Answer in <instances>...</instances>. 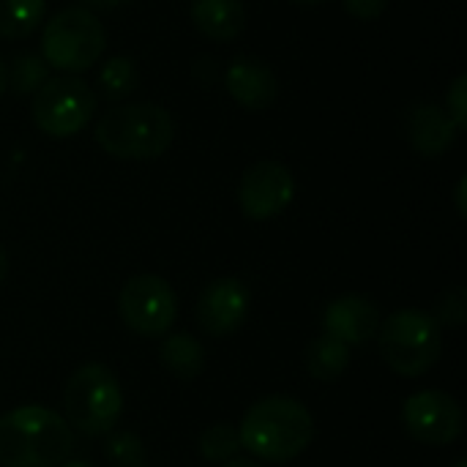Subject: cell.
<instances>
[{
    "label": "cell",
    "instance_id": "6da1fadb",
    "mask_svg": "<svg viewBox=\"0 0 467 467\" xmlns=\"http://www.w3.org/2000/svg\"><path fill=\"white\" fill-rule=\"evenodd\" d=\"M315 435V416L293 397H265L254 402L238 427L241 449L276 465L301 457Z\"/></svg>",
    "mask_w": 467,
    "mask_h": 467
},
{
    "label": "cell",
    "instance_id": "7a4b0ae2",
    "mask_svg": "<svg viewBox=\"0 0 467 467\" xmlns=\"http://www.w3.org/2000/svg\"><path fill=\"white\" fill-rule=\"evenodd\" d=\"M74 446V430L49 408L22 405L0 416V467H57Z\"/></svg>",
    "mask_w": 467,
    "mask_h": 467
},
{
    "label": "cell",
    "instance_id": "3957f363",
    "mask_svg": "<svg viewBox=\"0 0 467 467\" xmlns=\"http://www.w3.org/2000/svg\"><path fill=\"white\" fill-rule=\"evenodd\" d=\"M175 123L170 112L153 101H134L109 107L96 123L99 148L123 161H148L170 150Z\"/></svg>",
    "mask_w": 467,
    "mask_h": 467
},
{
    "label": "cell",
    "instance_id": "277c9868",
    "mask_svg": "<svg viewBox=\"0 0 467 467\" xmlns=\"http://www.w3.org/2000/svg\"><path fill=\"white\" fill-rule=\"evenodd\" d=\"M378 348L389 369L402 378L427 375L443 353L441 323L421 309H400L378 328Z\"/></svg>",
    "mask_w": 467,
    "mask_h": 467
},
{
    "label": "cell",
    "instance_id": "5b68a950",
    "mask_svg": "<svg viewBox=\"0 0 467 467\" xmlns=\"http://www.w3.org/2000/svg\"><path fill=\"white\" fill-rule=\"evenodd\" d=\"M66 424L85 438L109 435L123 413V391L115 372L104 364L79 367L63 394Z\"/></svg>",
    "mask_w": 467,
    "mask_h": 467
},
{
    "label": "cell",
    "instance_id": "8992f818",
    "mask_svg": "<svg viewBox=\"0 0 467 467\" xmlns=\"http://www.w3.org/2000/svg\"><path fill=\"white\" fill-rule=\"evenodd\" d=\"M104 47L107 30L90 8H63L44 25L41 57L63 74L88 71L104 55Z\"/></svg>",
    "mask_w": 467,
    "mask_h": 467
},
{
    "label": "cell",
    "instance_id": "52a82bcc",
    "mask_svg": "<svg viewBox=\"0 0 467 467\" xmlns=\"http://www.w3.org/2000/svg\"><path fill=\"white\" fill-rule=\"evenodd\" d=\"M30 115L47 137H71L93 120L96 93L77 74L49 77L33 93Z\"/></svg>",
    "mask_w": 467,
    "mask_h": 467
},
{
    "label": "cell",
    "instance_id": "ba28073f",
    "mask_svg": "<svg viewBox=\"0 0 467 467\" xmlns=\"http://www.w3.org/2000/svg\"><path fill=\"white\" fill-rule=\"evenodd\" d=\"M118 312L129 331L145 339H159L178 317V296L159 274H137L123 285Z\"/></svg>",
    "mask_w": 467,
    "mask_h": 467
},
{
    "label": "cell",
    "instance_id": "9c48e42d",
    "mask_svg": "<svg viewBox=\"0 0 467 467\" xmlns=\"http://www.w3.org/2000/svg\"><path fill=\"white\" fill-rule=\"evenodd\" d=\"M402 424L424 446H451L465 430V413L446 391H419L405 400Z\"/></svg>",
    "mask_w": 467,
    "mask_h": 467
},
{
    "label": "cell",
    "instance_id": "30bf717a",
    "mask_svg": "<svg viewBox=\"0 0 467 467\" xmlns=\"http://www.w3.org/2000/svg\"><path fill=\"white\" fill-rule=\"evenodd\" d=\"M296 197V178L282 161L252 164L238 186L241 213L252 222H265L290 208Z\"/></svg>",
    "mask_w": 467,
    "mask_h": 467
},
{
    "label": "cell",
    "instance_id": "8fae6325",
    "mask_svg": "<svg viewBox=\"0 0 467 467\" xmlns=\"http://www.w3.org/2000/svg\"><path fill=\"white\" fill-rule=\"evenodd\" d=\"M249 287L241 279L224 276V279H213L197 298V326L216 339H224L230 334H235L249 315Z\"/></svg>",
    "mask_w": 467,
    "mask_h": 467
},
{
    "label": "cell",
    "instance_id": "7c38bea8",
    "mask_svg": "<svg viewBox=\"0 0 467 467\" xmlns=\"http://www.w3.org/2000/svg\"><path fill=\"white\" fill-rule=\"evenodd\" d=\"M380 328V312L372 301L364 296H339L334 298L323 312V334L339 339L348 348L367 345L378 337Z\"/></svg>",
    "mask_w": 467,
    "mask_h": 467
},
{
    "label": "cell",
    "instance_id": "4fadbf2b",
    "mask_svg": "<svg viewBox=\"0 0 467 467\" xmlns=\"http://www.w3.org/2000/svg\"><path fill=\"white\" fill-rule=\"evenodd\" d=\"M224 88L235 104L260 112L274 104L279 93V79L268 63L257 57H235L224 71Z\"/></svg>",
    "mask_w": 467,
    "mask_h": 467
},
{
    "label": "cell",
    "instance_id": "5bb4252c",
    "mask_svg": "<svg viewBox=\"0 0 467 467\" xmlns=\"http://www.w3.org/2000/svg\"><path fill=\"white\" fill-rule=\"evenodd\" d=\"M460 137V129L438 104H421L408 118V140L424 156H443Z\"/></svg>",
    "mask_w": 467,
    "mask_h": 467
},
{
    "label": "cell",
    "instance_id": "9a60e30c",
    "mask_svg": "<svg viewBox=\"0 0 467 467\" xmlns=\"http://www.w3.org/2000/svg\"><path fill=\"white\" fill-rule=\"evenodd\" d=\"M192 22L211 41H235L246 30V5L244 0H194Z\"/></svg>",
    "mask_w": 467,
    "mask_h": 467
},
{
    "label": "cell",
    "instance_id": "2e32d148",
    "mask_svg": "<svg viewBox=\"0 0 467 467\" xmlns=\"http://www.w3.org/2000/svg\"><path fill=\"white\" fill-rule=\"evenodd\" d=\"M159 361L172 378L189 383V380L200 378L205 369V348L192 334H170L161 339Z\"/></svg>",
    "mask_w": 467,
    "mask_h": 467
},
{
    "label": "cell",
    "instance_id": "e0dca14e",
    "mask_svg": "<svg viewBox=\"0 0 467 467\" xmlns=\"http://www.w3.org/2000/svg\"><path fill=\"white\" fill-rule=\"evenodd\" d=\"M350 367V348L334 337L320 334L306 345V369L320 383H337Z\"/></svg>",
    "mask_w": 467,
    "mask_h": 467
},
{
    "label": "cell",
    "instance_id": "ac0fdd59",
    "mask_svg": "<svg viewBox=\"0 0 467 467\" xmlns=\"http://www.w3.org/2000/svg\"><path fill=\"white\" fill-rule=\"evenodd\" d=\"M47 11V0H0V38L30 36Z\"/></svg>",
    "mask_w": 467,
    "mask_h": 467
},
{
    "label": "cell",
    "instance_id": "d6986e66",
    "mask_svg": "<svg viewBox=\"0 0 467 467\" xmlns=\"http://www.w3.org/2000/svg\"><path fill=\"white\" fill-rule=\"evenodd\" d=\"M137 82H140V71H137L134 60L126 57V55L109 57V60L101 66V71H99V85H101L104 96L112 99V101L126 99V96L137 88Z\"/></svg>",
    "mask_w": 467,
    "mask_h": 467
},
{
    "label": "cell",
    "instance_id": "ffe728a7",
    "mask_svg": "<svg viewBox=\"0 0 467 467\" xmlns=\"http://www.w3.org/2000/svg\"><path fill=\"white\" fill-rule=\"evenodd\" d=\"M8 71V85L14 93L19 96H30L36 93L47 79H49V66L44 63V57L33 55V52H22L14 57L11 68Z\"/></svg>",
    "mask_w": 467,
    "mask_h": 467
},
{
    "label": "cell",
    "instance_id": "44dd1931",
    "mask_svg": "<svg viewBox=\"0 0 467 467\" xmlns=\"http://www.w3.org/2000/svg\"><path fill=\"white\" fill-rule=\"evenodd\" d=\"M241 451L238 430L230 424H213L200 435V454L208 462H227Z\"/></svg>",
    "mask_w": 467,
    "mask_h": 467
},
{
    "label": "cell",
    "instance_id": "7402d4cb",
    "mask_svg": "<svg viewBox=\"0 0 467 467\" xmlns=\"http://www.w3.org/2000/svg\"><path fill=\"white\" fill-rule=\"evenodd\" d=\"M104 457L112 467H148L145 443L131 432H115L104 443Z\"/></svg>",
    "mask_w": 467,
    "mask_h": 467
},
{
    "label": "cell",
    "instance_id": "603a6c76",
    "mask_svg": "<svg viewBox=\"0 0 467 467\" xmlns=\"http://www.w3.org/2000/svg\"><path fill=\"white\" fill-rule=\"evenodd\" d=\"M446 115L454 120V126L460 131H465L467 126V74H460L454 79V85L446 93Z\"/></svg>",
    "mask_w": 467,
    "mask_h": 467
},
{
    "label": "cell",
    "instance_id": "cb8c5ba5",
    "mask_svg": "<svg viewBox=\"0 0 467 467\" xmlns=\"http://www.w3.org/2000/svg\"><path fill=\"white\" fill-rule=\"evenodd\" d=\"M441 317H435L438 323H446V326H462L465 323L467 306H465V290L462 287H454L446 293L441 309H438Z\"/></svg>",
    "mask_w": 467,
    "mask_h": 467
},
{
    "label": "cell",
    "instance_id": "d4e9b609",
    "mask_svg": "<svg viewBox=\"0 0 467 467\" xmlns=\"http://www.w3.org/2000/svg\"><path fill=\"white\" fill-rule=\"evenodd\" d=\"M345 8L356 19L372 22V19H378L389 8V0H345Z\"/></svg>",
    "mask_w": 467,
    "mask_h": 467
},
{
    "label": "cell",
    "instance_id": "484cf974",
    "mask_svg": "<svg viewBox=\"0 0 467 467\" xmlns=\"http://www.w3.org/2000/svg\"><path fill=\"white\" fill-rule=\"evenodd\" d=\"M88 8H96V11H112V8H120L131 0H82Z\"/></svg>",
    "mask_w": 467,
    "mask_h": 467
},
{
    "label": "cell",
    "instance_id": "4316f807",
    "mask_svg": "<svg viewBox=\"0 0 467 467\" xmlns=\"http://www.w3.org/2000/svg\"><path fill=\"white\" fill-rule=\"evenodd\" d=\"M465 186L467 181L460 178V186H457V211H460V216H465Z\"/></svg>",
    "mask_w": 467,
    "mask_h": 467
},
{
    "label": "cell",
    "instance_id": "83f0119b",
    "mask_svg": "<svg viewBox=\"0 0 467 467\" xmlns=\"http://www.w3.org/2000/svg\"><path fill=\"white\" fill-rule=\"evenodd\" d=\"M222 467H260L254 460H244V457H233L227 462H222Z\"/></svg>",
    "mask_w": 467,
    "mask_h": 467
},
{
    "label": "cell",
    "instance_id": "f1b7e54d",
    "mask_svg": "<svg viewBox=\"0 0 467 467\" xmlns=\"http://www.w3.org/2000/svg\"><path fill=\"white\" fill-rule=\"evenodd\" d=\"M5 274H8V254H5V249H3V244H0V285H3V279H5Z\"/></svg>",
    "mask_w": 467,
    "mask_h": 467
},
{
    "label": "cell",
    "instance_id": "f546056e",
    "mask_svg": "<svg viewBox=\"0 0 467 467\" xmlns=\"http://www.w3.org/2000/svg\"><path fill=\"white\" fill-rule=\"evenodd\" d=\"M5 88H8V71H5V63L0 57V96L5 93Z\"/></svg>",
    "mask_w": 467,
    "mask_h": 467
},
{
    "label": "cell",
    "instance_id": "4dcf8cb0",
    "mask_svg": "<svg viewBox=\"0 0 467 467\" xmlns=\"http://www.w3.org/2000/svg\"><path fill=\"white\" fill-rule=\"evenodd\" d=\"M57 467H93L90 462H85V460H66L63 465H57Z\"/></svg>",
    "mask_w": 467,
    "mask_h": 467
},
{
    "label": "cell",
    "instance_id": "1f68e13d",
    "mask_svg": "<svg viewBox=\"0 0 467 467\" xmlns=\"http://www.w3.org/2000/svg\"><path fill=\"white\" fill-rule=\"evenodd\" d=\"M293 3H301V5H317V3H326V0H293Z\"/></svg>",
    "mask_w": 467,
    "mask_h": 467
},
{
    "label": "cell",
    "instance_id": "d6a6232c",
    "mask_svg": "<svg viewBox=\"0 0 467 467\" xmlns=\"http://www.w3.org/2000/svg\"><path fill=\"white\" fill-rule=\"evenodd\" d=\"M454 467H467V460H457V465Z\"/></svg>",
    "mask_w": 467,
    "mask_h": 467
}]
</instances>
